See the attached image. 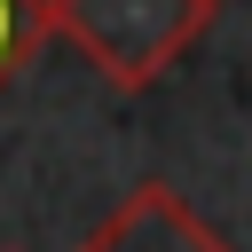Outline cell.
Listing matches in <instances>:
<instances>
[{"label": "cell", "instance_id": "obj_3", "mask_svg": "<svg viewBox=\"0 0 252 252\" xmlns=\"http://www.w3.org/2000/svg\"><path fill=\"white\" fill-rule=\"evenodd\" d=\"M39 39H47V0H0V94L39 55Z\"/></svg>", "mask_w": 252, "mask_h": 252}, {"label": "cell", "instance_id": "obj_2", "mask_svg": "<svg viewBox=\"0 0 252 252\" xmlns=\"http://www.w3.org/2000/svg\"><path fill=\"white\" fill-rule=\"evenodd\" d=\"M79 252H236L213 220H197L189 213V197L181 189H165V181H142Z\"/></svg>", "mask_w": 252, "mask_h": 252}, {"label": "cell", "instance_id": "obj_1", "mask_svg": "<svg viewBox=\"0 0 252 252\" xmlns=\"http://www.w3.org/2000/svg\"><path fill=\"white\" fill-rule=\"evenodd\" d=\"M220 0H47V32L71 39L110 87H150L181 63Z\"/></svg>", "mask_w": 252, "mask_h": 252}]
</instances>
